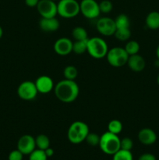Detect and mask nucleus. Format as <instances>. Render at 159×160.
<instances>
[{
    "label": "nucleus",
    "instance_id": "f257e3e1",
    "mask_svg": "<svg viewBox=\"0 0 159 160\" xmlns=\"http://www.w3.org/2000/svg\"><path fill=\"white\" fill-rule=\"evenodd\" d=\"M54 92L59 101L64 103H70L74 102L79 96L80 88L75 81L65 79L55 84Z\"/></svg>",
    "mask_w": 159,
    "mask_h": 160
},
{
    "label": "nucleus",
    "instance_id": "4468645a",
    "mask_svg": "<svg viewBox=\"0 0 159 160\" xmlns=\"http://www.w3.org/2000/svg\"><path fill=\"white\" fill-rule=\"evenodd\" d=\"M59 27L60 23L55 17H51V18L41 17L39 21V28L44 32H55L59 30Z\"/></svg>",
    "mask_w": 159,
    "mask_h": 160
},
{
    "label": "nucleus",
    "instance_id": "423d86ee",
    "mask_svg": "<svg viewBox=\"0 0 159 160\" xmlns=\"http://www.w3.org/2000/svg\"><path fill=\"white\" fill-rule=\"evenodd\" d=\"M129 55L124 48L122 47H114L108 49L106 59L108 62L113 67H121L127 63Z\"/></svg>",
    "mask_w": 159,
    "mask_h": 160
},
{
    "label": "nucleus",
    "instance_id": "39448f33",
    "mask_svg": "<svg viewBox=\"0 0 159 160\" xmlns=\"http://www.w3.org/2000/svg\"><path fill=\"white\" fill-rule=\"evenodd\" d=\"M57 10L58 14L62 18H74L80 12V3L76 0H59Z\"/></svg>",
    "mask_w": 159,
    "mask_h": 160
},
{
    "label": "nucleus",
    "instance_id": "2eb2a0df",
    "mask_svg": "<svg viewBox=\"0 0 159 160\" xmlns=\"http://www.w3.org/2000/svg\"><path fill=\"white\" fill-rule=\"evenodd\" d=\"M138 139L143 145H151L157 141V134L151 128H143L139 131Z\"/></svg>",
    "mask_w": 159,
    "mask_h": 160
},
{
    "label": "nucleus",
    "instance_id": "0eeeda50",
    "mask_svg": "<svg viewBox=\"0 0 159 160\" xmlns=\"http://www.w3.org/2000/svg\"><path fill=\"white\" fill-rule=\"evenodd\" d=\"M80 9L83 16L89 20L96 19L101 14L99 3L95 0H82L80 3Z\"/></svg>",
    "mask_w": 159,
    "mask_h": 160
},
{
    "label": "nucleus",
    "instance_id": "f03ea898",
    "mask_svg": "<svg viewBox=\"0 0 159 160\" xmlns=\"http://www.w3.org/2000/svg\"><path fill=\"white\" fill-rule=\"evenodd\" d=\"M89 132L90 131L87 123L83 121H75L69 128L67 138L72 144L77 145L85 141Z\"/></svg>",
    "mask_w": 159,
    "mask_h": 160
},
{
    "label": "nucleus",
    "instance_id": "9b49d317",
    "mask_svg": "<svg viewBox=\"0 0 159 160\" xmlns=\"http://www.w3.org/2000/svg\"><path fill=\"white\" fill-rule=\"evenodd\" d=\"M17 149L23 155H30L36 149L35 138L30 134L21 136L17 142Z\"/></svg>",
    "mask_w": 159,
    "mask_h": 160
},
{
    "label": "nucleus",
    "instance_id": "5701e85b",
    "mask_svg": "<svg viewBox=\"0 0 159 160\" xmlns=\"http://www.w3.org/2000/svg\"><path fill=\"white\" fill-rule=\"evenodd\" d=\"M123 123L118 120H112L108 124V131L114 134H117L122 132L123 131Z\"/></svg>",
    "mask_w": 159,
    "mask_h": 160
},
{
    "label": "nucleus",
    "instance_id": "2f4dec72",
    "mask_svg": "<svg viewBox=\"0 0 159 160\" xmlns=\"http://www.w3.org/2000/svg\"><path fill=\"white\" fill-rule=\"evenodd\" d=\"M138 160H156V157L151 153H144L139 157Z\"/></svg>",
    "mask_w": 159,
    "mask_h": 160
},
{
    "label": "nucleus",
    "instance_id": "7ed1b4c3",
    "mask_svg": "<svg viewBox=\"0 0 159 160\" xmlns=\"http://www.w3.org/2000/svg\"><path fill=\"white\" fill-rule=\"evenodd\" d=\"M98 146L104 153L113 156L120 149V138L117 134L107 131L100 137Z\"/></svg>",
    "mask_w": 159,
    "mask_h": 160
},
{
    "label": "nucleus",
    "instance_id": "6ab92c4d",
    "mask_svg": "<svg viewBox=\"0 0 159 160\" xmlns=\"http://www.w3.org/2000/svg\"><path fill=\"white\" fill-rule=\"evenodd\" d=\"M87 42L88 38L86 40L75 41L73 43V52L75 54L81 55L86 52L87 50Z\"/></svg>",
    "mask_w": 159,
    "mask_h": 160
},
{
    "label": "nucleus",
    "instance_id": "b1692460",
    "mask_svg": "<svg viewBox=\"0 0 159 160\" xmlns=\"http://www.w3.org/2000/svg\"><path fill=\"white\" fill-rule=\"evenodd\" d=\"M125 50L129 56L137 54L140 51V45L137 41H129L125 45Z\"/></svg>",
    "mask_w": 159,
    "mask_h": 160
},
{
    "label": "nucleus",
    "instance_id": "9d476101",
    "mask_svg": "<svg viewBox=\"0 0 159 160\" xmlns=\"http://www.w3.org/2000/svg\"><path fill=\"white\" fill-rule=\"evenodd\" d=\"M96 28L98 32L104 36L114 35L116 31L115 20L109 17H101L98 19L96 23Z\"/></svg>",
    "mask_w": 159,
    "mask_h": 160
},
{
    "label": "nucleus",
    "instance_id": "393cba45",
    "mask_svg": "<svg viewBox=\"0 0 159 160\" xmlns=\"http://www.w3.org/2000/svg\"><path fill=\"white\" fill-rule=\"evenodd\" d=\"M63 75L65 77V79L74 81L78 75V70L74 66H66L63 70Z\"/></svg>",
    "mask_w": 159,
    "mask_h": 160
},
{
    "label": "nucleus",
    "instance_id": "72a5a7b5",
    "mask_svg": "<svg viewBox=\"0 0 159 160\" xmlns=\"http://www.w3.org/2000/svg\"><path fill=\"white\" fill-rule=\"evenodd\" d=\"M45 154H46L47 157L50 158V157H51V156H53L55 152H54V150H53V148H50L49 147V148H46V149L45 150Z\"/></svg>",
    "mask_w": 159,
    "mask_h": 160
},
{
    "label": "nucleus",
    "instance_id": "473e14b6",
    "mask_svg": "<svg viewBox=\"0 0 159 160\" xmlns=\"http://www.w3.org/2000/svg\"><path fill=\"white\" fill-rule=\"evenodd\" d=\"M39 1H40V0H25V4H26L28 7H37Z\"/></svg>",
    "mask_w": 159,
    "mask_h": 160
},
{
    "label": "nucleus",
    "instance_id": "c9c22d12",
    "mask_svg": "<svg viewBox=\"0 0 159 160\" xmlns=\"http://www.w3.org/2000/svg\"><path fill=\"white\" fill-rule=\"evenodd\" d=\"M2 35H3V30H2V28L0 26V39L2 38Z\"/></svg>",
    "mask_w": 159,
    "mask_h": 160
},
{
    "label": "nucleus",
    "instance_id": "a878e982",
    "mask_svg": "<svg viewBox=\"0 0 159 160\" xmlns=\"http://www.w3.org/2000/svg\"><path fill=\"white\" fill-rule=\"evenodd\" d=\"M113 160H133L131 151L119 149L113 155Z\"/></svg>",
    "mask_w": 159,
    "mask_h": 160
},
{
    "label": "nucleus",
    "instance_id": "f8f14e48",
    "mask_svg": "<svg viewBox=\"0 0 159 160\" xmlns=\"http://www.w3.org/2000/svg\"><path fill=\"white\" fill-rule=\"evenodd\" d=\"M73 43L68 38H60L55 42L54 51L59 56H67L73 52Z\"/></svg>",
    "mask_w": 159,
    "mask_h": 160
},
{
    "label": "nucleus",
    "instance_id": "7c9ffc66",
    "mask_svg": "<svg viewBox=\"0 0 159 160\" xmlns=\"http://www.w3.org/2000/svg\"><path fill=\"white\" fill-rule=\"evenodd\" d=\"M24 155L19 151L18 149L13 150L11 152L8 156V160H23V157Z\"/></svg>",
    "mask_w": 159,
    "mask_h": 160
},
{
    "label": "nucleus",
    "instance_id": "412c9836",
    "mask_svg": "<svg viewBox=\"0 0 159 160\" xmlns=\"http://www.w3.org/2000/svg\"><path fill=\"white\" fill-rule=\"evenodd\" d=\"M114 20H115L116 29H118V28H127L130 26V20H129L128 16H126V14H119Z\"/></svg>",
    "mask_w": 159,
    "mask_h": 160
},
{
    "label": "nucleus",
    "instance_id": "dca6fc26",
    "mask_svg": "<svg viewBox=\"0 0 159 160\" xmlns=\"http://www.w3.org/2000/svg\"><path fill=\"white\" fill-rule=\"evenodd\" d=\"M129 68L134 72H140L144 70L146 62L143 56L139 55L138 53L132 56H129L127 63Z\"/></svg>",
    "mask_w": 159,
    "mask_h": 160
},
{
    "label": "nucleus",
    "instance_id": "bb28decb",
    "mask_svg": "<svg viewBox=\"0 0 159 160\" xmlns=\"http://www.w3.org/2000/svg\"><path fill=\"white\" fill-rule=\"evenodd\" d=\"M48 159L45 151L38 148H36L29 155V160H48Z\"/></svg>",
    "mask_w": 159,
    "mask_h": 160
},
{
    "label": "nucleus",
    "instance_id": "cd10ccee",
    "mask_svg": "<svg viewBox=\"0 0 159 160\" xmlns=\"http://www.w3.org/2000/svg\"><path fill=\"white\" fill-rule=\"evenodd\" d=\"M100 137L101 136L98 135V134L96 133H90L87 134V138H86L85 141L90 146H98L99 145V142H100Z\"/></svg>",
    "mask_w": 159,
    "mask_h": 160
},
{
    "label": "nucleus",
    "instance_id": "c756f323",
    "mask_svg": "<svg viewBox=\"0 0 159 160\" xmlns=\"http://www.w3.org/2000/svg\"><path fill=\"white\" fill-rule=\"evenodd\" d=\"M132 147H133V142L131 138H124L123 139H120V149L131 151Z\"/></svg>",
    "mask_w": 159,
    "mask_h": 160
},
{
    "label": "nucleus",
    "instance_id": "a211bd4d",
    "mask_svg": "<svg viewBox=\"0 0 159 160\" xmlns=\"http://www.w3.org/2000/svg\"><path fill=\"white\" fill-rule=\"evenodd\" d=\"M35 144L36 148L45 151L50 147V139L45 134H39L35 138Z\"/></svg>",
    "mask_w": 159,
    "mask_h": 160
},
{
    "label": "nucleus",
    "instance_id": "f3484780",
    "mask_svg": "<svg viewBox=\"0 0 159 160\" xmlns=\"http://www.w3.org/2000/svg\"><path fill=\"white\" fill-rule=\"evenodd\" d=\"M147 27L151 30H157L159 28V12L152 11L147 16L145 20Z\"/></svg>",
    "mask_w": 159,
    "mask_h": 160
},
{
    "label": "nucleus",
    "instance_id": "4be33fe9",
    "mask_svg": "<svg viewBox=\"0 0 159 160\" xmlns=\"http://www.w3.org/2000/svg\"><path fill=\"white\" fill-rule=\"evenodd\" d=\"M114 36L115 38L118 39V41H122V42H125V41H128L131 36V31L129 28H118L115 31Z\"/></svg>",
    "mask_w": 159,
    "mask_h": 160
},
{
    "label": "nucleus",
    "instance_id": "e433bc0d",
    "mask_svg": "<svg viewBox=\"0 0 159 160\" xmlns=\"http://www.w3.org/2000/svg\"><path fill=\"white\" fill-rule=\"evenodd\" d=\"M157 84H159V75L157 76Z\"/></svg>",
    "mask_w": 159,
    "mask_h": 160
},
{
    "label": "nucleus",
    "instance_id": "20e7f679",
    "mask_svg": "<svg viewBox=\"0 0 159 160\" xmlns=\"http://www.w3.org/2000/svg\"><path fill=\"white\" fill-rule=\"evenodd\" d=\"M87 52L94 59H103L106 57V55L108 52V47L103 38L93 37L91 38H88Z\"/></svg>",
    "mask_w": 159,
    "mask_h": 160
},
{
    "label": "nucleus",
    "instance_id": "4c0bfd02",
    "mask_svg": "<svg viewBox=\"0 0 159 160\" xmlns=\"http://www.w3.org/2000/svg\"><path fill=\"white\" fill-rule=\"evenodd\" d=\"M53 1H56V0H53Z\"/></svg>",
    "mask_w": 159,
    "mask_h": 160
},
{
    "label": "nucleus",
    "instance_id": "ddd939ff",
    "mask_svg": "<svg viewBox=\"0 0 159 160\" xmlns=\"http://www.w3.org/2000/svg\"><path fill=\"white\" fill-rule=\"evenodd\" d=\"M34 83H35L37 92L41 94L49 93L55 88L52 79L46 75H42L37 78Z\"/></svg>",
    "mask_w": 159,
    "mask_h": 160
},
{
    "label": "nucleus",
    "instance_id": "6e6552de",
    "mask_svg": "<svg viewBox=\"0 0 159 160\" xmlns=\"http://www.w3.org/2000/svg\"><path fill=\"white\" fill-rule=\"evenodd\" d=\"M38 92L36 88L35 83L30 81L22 82L17 88V95L24 101H31L37 97Z\"/></svg>",
    "mask_w": 159,
    "mask_h": 160
},
{
    "label": "nucleus",
    "instance_id": "c85d7f7f",
    "mask_svg": "<svg viewBox=\"0 0 159 160\" xmlns=\"http://www.w3.org/2000/svg\"><path fill=\"white\" fill-rule=\"evenodd\" d=\"M99 8L102 13H109L113 9V5L109 0H102L99 3Z\"/></svg>",
    "mask_w": 159,
    "mask_h": 160
},
{
    "label": "nucleus",
    "instance_id": "1a4fd4ad",
    "mask_svg": "<svg viewBox=\"0 0 159 160\" xmlns=\"http://www.w3.org/2000/svg\"><path fill=\"white\" fill-rule=\"evenodd\" d=\"M37 9L41 17L45 18L55 17L58 14L57 4L53 0H40Z\"/></svg>",
    "mask_w": 159,
    "mask_h": 160
},
{
    "label": "nucleus",
    "instance_id": "aec40b11",
    "mask_svg": "<svg viewBox=\"0 0 159 160\" xmlns=\"http://www.w3.org/2000/svg\"><path fill=\"white\" fill-rule=\"evenodd\" d=\"M72 36L75 41L86 40L88 38V34L86 29L83 27H76L72 31Z\"/></svg>",
    "mask_w": 159,
    "mask_h": 160
},
{
    "label": "nucleus",
    "instance_id": "f704fd0d",
    "mask_svg": "<svg viewBox=\"0 0 159 160\" xmlns=\"http://www.w3.org/2000/svg\"><path fill=\"white\" fill-rule=\"evenodd\" d=\"M156 56H157V59H159V45L157 47V49H156Z\"/></svg>",
    "mask_w": 159,
    "mask_h": 160
}]
</instances>
